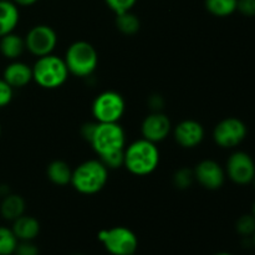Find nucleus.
I'll list each match as a JSON object with an SVG mask.
<instances>
[{
  "instance_id": "obj_21",
  "label": "nucleus",
  "mask_w": 255,
  "mask_h": 255,
  "mask_svg": "<svg viewBox=\"0 0 255 255\" xmlns=\"http://www.w3.org/2000/svg\"><path fill=\"white\" fill-rule=\"evenodd\" d=\"M116 26L122 34L134 35L141 27V22L137 15L132 11H126L116 15Z\"/></svg>"
},
{
  "instance_id": "obj_24",
  "label": "nucleus",
  "mask_w": 255,
  "mask_h": 255,
  "mask_svg": "<svg viewBox=\"0 0 255 255\" xmlns=\"http://www.w3.org/2000/svg\"><path fill=\"white\" fill-rule=\"evenodd\" d=\"M236 229L243 237L253 236L255 232V217L253 214H244L239 217L236 223Z\"/></svg>"
},
{
  "instance_id": "obj_19",
  "label": "nucleus",
  "mask_w": 255,
  "mask_h": 255,
  "mask_svg": "<svg viewBox=\"0 0 255 255\" xmlns=\"http://www.w3.org/2000/svg\"><path fill=\"white\" fill-rule=\"evenodd\" d=\"M46 174L50 182L56 184V186L62 187L71 183V167L65 161H61V159H55V161L50 162L46 168Z\"/></svg>"
},
{
  "instance_id": "obj_23",
  "label": "nucleus",
  "mask_w": 255,
  "mask_h": 255,
  "mask_svg": "<svg viewBox=\"0 0 255 255\" xmlns=\"http://www.w3.org/2000/svg\"><path fill=\"white\" fill-rule=\"evenodd\" d=\"M194 172L193 169H189L187 167L179 168L173 174V184L178 189H188L193 184Z\"/></svg>"
},
{
  "instance_id": "obj_8",
  "label": "nucleus",
  "mask_w": 255,
  "mask_h": 255,
  "mask_svg": "<svg viewBox=\"0 0 255 255\" xmlns=\"http://www.w3.org/2000/svg\"><path fill=\"white\" fill-rule=\"evenodd\" d=\"M24 40L27 51L34 56L41 57L54 52L59 37L54 27L46 24H39L26 32Z\"/></svg>"
},
{
  "instance_id": "obj_26",
  "label": "nucleus",
  "mask_w": 255,
  "mask_h": 255,
  "mask_svg": "<svg viewBox=\"0 0 255 255\" xmlns=\"http://www.w3.org/2000/svg\"><path fill=\"white\" fill-rule=\"evenodd\" d=\"M107 6L110 10L115 12V14H122V12L131 11L133 6L136 5L137 0H105Z\"/></svg>"
},
{
  "instance_id": "obj_33",
  "label": "nucleus",
  "mask_w": 255,
  "mask_h": 255,
  "mask_svg": "<svg viewBox=\"0 0 255 255\" xmlns=\"http://www.w3.org/2000/svg\"><path fill=\"white\" fill-rule=\"evenodd\" d=\"M252 242H253V246L255 247V232H254V234H253V239H252Z\"/></svg>"
},
{
  "instance_id": "obj_9",
  "label": "nucleus",
  "mask_w": 255,
  "mask_h": 255,
  "mask_svg": "<svg viewBox=\"0 0 255 255\" xmlns=\"http://www.w3.org/2000/svg\"><path fill=\"white\" fill-rule=\"evenodd\" d=\"M248 129L246 124L237 117H227L217 124L213 139L222 148H234L246 139Z\"/></svg>"
},
{
  "instance_id": "obj_7",
  "label": "nucleus",
  "mask_w": 255,
  "mask_h": 255,
  "mask_svg": "<svg viewBox=\"0 0 255 255\" xmlns=\"http://www.w3.org/2000/svg\"><path fill=\"white\" fill-rule=\"evenodd\" d=\"M99 241L112 255H131L138 248V238L127 227H114L99 233Z\"/></svg>"
},
{
  "instance_id": "obj_25",
  "label": "nucleus",
  "mask_w": 255,
  "mask_h": 255,
  "mask_svg": "<svg viewBox=\"0 0 255 255\" xmlns=\"http://www.w3.org/2000/svg\"><path fill=\"white\" fill-rule=\"evenodd\" d=\"M100 161L109 168V171L110 169L121 168L125 164V149L101 156L100 157Z\"/></svg>"
},
{
  "instance_id": "obj_17",
  "label": "nucleus",
  "mask_w": 255,
  "mask_h": 255,
  "mask_svg": "<svg viewBox=\"0 0 255 255\" xmlns=\"http://www.w3.org/2000/svg\"><path fill=\"white\" fill-rule=\"evenodd\" d=\"M25 50H26L25 40L19 34L10 32V34L0 37V54L5 59L10 60V61L19 60V57L24 54Z\"/></svg>"
},
{
  "instance_id": "obj_14",
  "label": "nucleus",
  "mask_w": 255,
  "mask_h": 255,
  "mask_svg": "<svg viewBox=\"0 0 255 255\" xmlns=\"http://www.w3.org/2000/svg\"><path fill=\"white\" fill-rule=\"evenodd\" d=\"M2 79L12 89H21V87L27 86L32 81V66L19 61V60L10 61L5 66Z\"/></svg>"
},
{
  "instance_id": "obj_36",
  "label": "nucleus",
  "mask_w": 255,
  "mask_h": 255,
  "mask_svg": "<svg viewBox=\"0 0 255 255\" xmlns=\"http://www.w3.org/2000/svg\"><path fill=\"white\" fill-rule=\"evenodd\" d=\"M253 182H254V186H255V177H254V179H253Z\"/></svg>"
},
{
  "instance_id": "obj_20",
  "label": "nucleus",
  "mask_w": 255,
  "mask_h": 255,
  "mask_svg": "<svg viewBox=\"0 0 255 255\" xmlns=\"http://www.w3.org/2000/svg\"><path fill=\"white\" fill-rule=\"evenodd\" d=\"M238 0H204L209 14L217 17H227L237 11Z\"/></svg>"
},
{
  "instance_id": "obj_28",
  "label": "nucleus",
  "mask_w": 255,
  "mask_h": 255,
  "mask_svg": "<svg viewBox=\"0 0 255 255\" xmlns=\"http://www.w3.org/2000/svg\"><path fill=\"white\" fill-rule=\"evenodd\" d=\"M14 254L15 255H39V248L32 243V241L19 242Z\"/></svg>"
},
{
  "instance_id": "obj_37",
  "label": "nucleus",
  "mask_w": 255,
  "mask_h": 255,
  "mask_svg": "<svg viewBox=\"0 0 255 255\" xmlns=\"http://www.w3.org/2000/svg\"><path fill=\"white\" fill-rule=\"evenodd\" d=\"M72 255H82V254H72Z\"/></svg>"
},
{
  "instance_id": "obj_35",
  "label": "nucleus",
  "mask_w": 255,
  "mask_h": 255,
  "mask_svg": "<svg viewBox=\"0 0 255 255\" xmlns=\"http://www.w3.org/2000/svg\"><path fill=\"white\" fill-rule=\"evenodd\" d=\"M0 136H1V125H0Z\"/></svg>"
},
{
  "instance_id": "obj_22",
  "label": "nucleus",
  "mask_w": 255,
  "mask_h": 255,
  "mask_svg": "<svg viewBox=\"0 0 255 255\" xmlns=\"http://www.w3.org/2000/svg\"><path fill=\"white\" fill-rule=\"evenodd\" d=\"M19 239L11 228L0 226V255H12L16 249Z\"/></svg>"
},
{
  "instance_id": "obj_11",
  "label": "nucleus",
  "mask_w": 255,
  "mask_h": 255,
  "mask_svg": "<svg viewBox=\"0 0 255 255\" xmlns=\"http://www.w3.org/2000/svg\"><path fill=\"white\" fill-rule=\"evenodd\" d=\"M194 172V179L203 188L208 191H217L223 187L226 182V171L218 162L213 159H203L197 163Z\"/></svg>"
},
{
  "instance_id": "obj_12",
  "label": "nucleus",
  "mask_w": 255,
  "mask_h": 255,
  "mask_svg": "<svg viewBox=\"0 0 255 255\" xmlns=\"http://www.w3.org/2000/svg\"><path fill=\"white\" fill-rule=\"evenodd\" d=\"M172 132V122L167 115L161 111H154L146 116L141 125L142 138L148 139L153 143L164 141Z\"/></svg>"
},
{
  "instance_id": "obj_1",
  "label": "nucleus",
  "mask_w": 255,
  "mask_h": 255,
  "mask_svg": "<svg viewBox=\"0 0 255 255\" xmlns=\"http://www.w3.org/2000/svg\"><path fill=\"white\" fill-rule=\"evenodd\" d=\"M161 154L157 143L139 138L125 147L124 167L137 177L149 176L159 166Z\"/></svg>"
},
{
  "instance_id": "obj_10",
  "label": "nucleus",
  "mask_w": 255,
  "mask_h": 255,
  "mask_svg": "<svg viewBox=\"0 0 255 255\" xmlns=\"http://www.w3.org/2000/svg\"><path fill=\"white\" fill-rule=\"evenodd\" d=\"M226 174L232 182L239 186L252 183L255 177L254 159L247 152H233L227 161Z\"/></svg>"
},
{
  "instance_id": "obj_27",
  "label": "nucleus",
  "mask_w": 255,
  "mask_h": 255,
  "mask_svg": "<svg viewBox=\"0 0 255 255\" xmlns=\"http://www.w3.org/2000/svg\"><path fill=\"white\" fill-rule=\"evenodd\" d=\"M12 96H14V89L1 77L0 79V109L7 106L11 102Z\"/></svg>"
},
{
  "instance_id": "obj_32",
  "label": "nucleus",
  "mask_w": 255,
  "mask_h": 255,
  "mask_svg": "<svg viewBox=\"0 0 255 255\" xmlns=\"http://www.w3.org/2000/svg\"><path fill=\"white\" fill-rule=\"evenodd\" d=\"M214 255H233V254L226 253V252H222V253H217V254H214Z\"/></svg>"
},
{
  "instance_id": "obj_30",
  "label": "nucleus",
  "mask_w": 255,
  "mask_h": 255,
  "mask_svg": "<svg viewBox=\"0 0 255 255\" xmlns=\"http://www.w3.org/2000/svg\"><path fill=\"white\" fill-rule=\"evenodd\" d=\"M149 106L151 109L154 111H161L162 106H163L164 101H163V97L159 96V95H153V96L149 97V101H148Z\"/></svg>"
},
{
  "instance_id": "obj_5",
  "label": "nucleus",
  "mask_w": 255,
  "mask_h": 255,
  "mask_svg": "<svg viewBox=\"0 0 255 255\" xmlns=\"http://www.w3.org/2000/svg\"><path fill=\"white\" fill-rule=\"evenodd\" d=\"M89 142L97 156L101 157L112 152L125 149L126 134L119 122H114V124L96 122Z\"/></svg>"
},
{
  "instance_id": "obj_13",
  "label": "nucleus",
  "mask_w": 255,
  "mask_h": 255,
  "mask_svg": "<svg viewBox=\"0 0 255 255\" xmlns=\"http://www.w3.org/2000/svg\"><path fill=\"white\" fill-rule=\"evenodd\" d=\"M204 127L196 120H183L173 128V137L177 143L187 149L196 148L204 139Z\"/></svg>"
},
{
  "instance_id": "obj_15",
  "label": "nucleus",
  "mask_w": 255,
  "mask_h": 255,
  "mask_svg": "<svg viewBox=\"0 0 255 255\" xmlns=\"http://www.w3.org/2000/svg\"><path fill=\"white\" fill-rule=\"evenodd\" d=\"M20 20L19 7L12 0H0V37L14 32Z\"/></svg>"
},
{
  "instance_id": "obj_38",
  "label": "nucleus",
  "mask_w": 255,
  "mask_h": 255,
  "mask_svg": "<svg viewBox=\"0 0 255 255\" xmlns=\"http://www.w3.org/2000/svg\"><path fill=\"white\" fill-rule=\"evenodd\" d=\"M131 255H134V254H131Z\"/></svg>"
},
{
  "instance_id": "obj_39",
  "label": "nucleus",
  "mask_w": 255,
  "mask_h": 255,
  "mask_svg": "<svg viewBox=\"0 0 255 255\" xmlns=\"http://www.w3.org/2000/svg\"><path fill=\"white\" fill-rule=\"evenodd\" d=\"M0 196H1V194H0Z\"/></svg>"
},
{
  "instance_id": "obj_2",
  "label": "nucleus",
  "mask_w": 255,
  "mask_h": 255,
  "mask_svg": "<svg viewBox=\"0 0 255 255\" xmlns=\"http://www.w3.org/2000/svg\"><path fill=\"white\" fill-rule=\"evenodd\" d=\"M109 181V168L99 159H87L72 169L71 186L85 196H92L105 188Z\"/></svg>"
},
{
  "instance_id": "obj_16",
  "label": "nucleus",
  "mask_w": 255,
  "mask_h": 255,
  "mask_svg": "<svg viewBox=\"0 0 255 255\" xmlns=\"http://www.w3.org/2000/svg\"><path fill=\"white\" fill-rule=\"evenodd\" d=\"M11 229L19 242L34 241L40 233V223L34 217L22 214L12 222Z\"/></svg>"
},
{
  "instance_id": "obj_6",
  "label": "nucleus",
  "mask_w": 255,
  "mask_h": 255,
  "mask_svg": "<svg viewBox=\"0 0 255 255\" xmlns=\"http://www.w3.org/2000/svg\"><path fill=\"white\" fill-rule=\"evenodd\" d=\"M92 116L96 122L114 124L120 122L126 111V101L117 91H104L92 102Z\"/></svg>"
},
{
  "instance_id": "obj_31",
  "label": "nucleus",
  "mask_w": 255,
  "mask_h": 255,
  "mask_svg": "<svg viewBox=\"0 0 255 255\" xmlns=\"http://www.w3.org/2000/svg\"><path fill=\"white\" fill-rule=\"evenodd\" d=\"M17 6H31V5L36 4L39 0H12Z\"/></svg>"
},
{
  "instance_id": "obj_18",
  "label": "nucleus",
  "mask_w": 255,
  "mask_h": 255,
  "mask_svg": "<svg viewBox=\"0 0 255 255\" xmlns=\"http://www.w3.org/2000/svg\"><path fill=\"white\" fill-rule=\"evenodd\" d=\"M25 199L19 194L7 193L4 194L1 203H0V214L4 219L14 222L22 214H25Z\"/></svg>"
},
{
  "instance_id": "obj_34",
  "label": "nucleus",
  "mask_w": 255,
  "mask_h": 255,
  "mask_svg": "<svg viewBox=\"0 0 255 255\" xmlns=\"http://www.w3.org/2000/svg\"><path fill=\"white\" fill-rule=\"evenodd\" d=\"M252 214H253V216L255 217V202H254V204H253V213H252Z\"/></svg>"
},
{
  "instance_id": "obj_29",
  "label": "nucleus",
  "mask_w": 255,
  "mask_h": 255,
  "mask_svg": "<svg viewBox=\"0 0 255 255\" xmlns=\"http://www.w3.org/2000/svg\"><path fill=\"white\" fill-rule=\"evenodd\" d=\"M237 10L246 16H255V0H238Z\"/></svg>"
},
{
  "instance_id": "obj_4",
  "label": "nucleus",
  "mask_w": 255,
  "mask_h": 255,
  "mask_svg": "<svg viewBox=\"0 0 255 255\" xmlns=\"http://www.w3.org/2000/svg\"><path fill=\"white\" fill-rule=\"evenodd\" d=\"M64 60L70 75L85 79L96 71L99 65V52L92 44L85 40H79L67 47Z\"/></svg>"
},
{
  "instance_id": "obj_3",
  "label": "nucleus",
  "mask_w": 255,
  "mask_h": 255,
  "mask_svg": "<svg viewBox=\"0 0 255 255\" xmlns=\"http://www.w3.org/2000/svg\"><path fill=\"white\" fill-rule=\"evenodd\" d=\"M70 76L64 57L50 54L37 57L32 66V81L46 90H55L65 85Z\"/></svg>"
}]
</instances>
